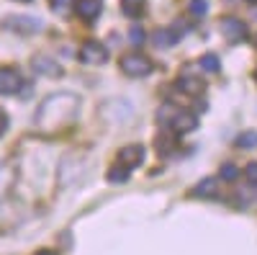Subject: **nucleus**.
<instances>
[{
  "label": "nucleus",
  "instance_id": "f257e3e1",
  "mask_svg": "<svg viewBox=\"0 0 257 255\" xmlns=\"http://www.w3.org/2000/svg\"><path fill=\"white\" fill-rule=\"evenodd\" d=\"M77 111H80V98L75 93H67V91L52 93L39 106L34 126L41 134H57L62 129H67V126L77 119Z\"/></svg>",
  "mask_w": 257,
  "mask_h": 255
},
{
  "label": "nucleus",
  "instance_id": "f03ea898",
  "mask_svg": "<svg viewBox=\"0 0 257 255\" xmlns=\"http://www.w3.org/2000/svg\"><path fill=\"white\" fill-rule=\"evenodd\" d=\"M121 70L128 77H147L152 72V62H149L144 54H123L121 57Z\"/></svg>",
  "mask_w": 257,
  "mask_h": 255
},
{
  "label": "nucleus",
  "instance_id": "7ed1b4c3",
  "mask_svg": "<svg viewBox=\"0 0 257 255\" xmlns=\"http://www.w3.org/2000/svg\"><path fill=\"white\" fill-rule=\"evenodd\" d=\"M80 59L85 62V65H105V62H108V49H105L100 41L90 39L80 47Z\"/></svg>",
  "mask_w": 257,
  "mask_h": 255
},
{
  "label": "nucleus",
  "instance_id": "20e7f679",
  "mask_svg": "<svg viewBox=\"0 0 257 255\" xmlns=\"http://www.w3.org/2000/svg\"><path fill=\"white\" fill-rule=\"evenodd\" d=\"M167 124L173 126V134H188L198 126V119L193 116L190 111H173V119H167Z\"/></svg>",
  "mask_w": 257,
  "mask_h": 255
},
{
  "label": "nucleus",
  "instance_id": "39448f33",
  "mask_svg": "<svg viewBox=\"0 0 257 255\" xmlns=\"http://www.w3.org/2000/svg\"><path fill=\"white\" fill-rule=\"evenodd\" d=\"M221 34L229 41H242V39H247V24L239 18L226 16V18H221Z\"/></svg>",
  "mask_w": 257,
  "mask_h": 255
},
{
  "label": "nucleus",
  "instance_id": "423d86ee",
  "mask_svg": "<svg viewBox=\"0 0 257 255\" xmlns=\"http://www.w3.org/2000/svg\"><path fill=\"white\" fill-rule=\"evenodd\" d=\"M21 85H24V80H21V75L13 67H0V96L16 93Z\"/></svg>",
  "mask_w": 257,
  "mask_h": 255
},
{
  "label": "nucleus",
  "instance_id": "0eeeda50",
  "mask_svg": "<svg viewBox=\"0 0 257 255\" xmlns=\"http://www.w3.org/2000/svg\"><path fill=\"white\" fill-rule=\"evenodd\" d=\"M118 162L126 165L128 170L142 165L144 162V147L142 144H128V147H123V150H118Z\"/></svg>",
  "mask_w": 257,
  "mask_h": 255
},
{
  "label": "nucleus",
  "instance_id": "6e6552de",
  "mask_svg": "<svg viewBox=\"0 0 257 255\" xmlns=\"http://www.w3.org/2000/svg\"><path fill=\"white\" fill-rule=\"evenodd\" d=\"M100 8H103L100 0H77V3H75V13L82 21H95L98 13H100Z\"/></svg>",
  "mask_w": 257,
  "mask_h": 255
},
{
  "label": "nucleus",
  "instance_id": "1a4fd4ad",
  "mask_svg": "<svg viewBox=\"0 0 257 255\" xmlns=\"http://www.w3.org/2000/svg\"><path fill=\"white\" fill-rule=\"evenodd\" d=\"M216 194H219L216 178H203L201 183H196V188H190V196L196 199H216Z\"/></svg>",
  "mask_w": 257,
  "mask_h": 255
},
{
  "label": "nucleus",
  "instance_id": "9d476101",
  "mask_svg": "<svg viewBox=\"0 0 257 255\" xmlns=\"http://www.w3.org/2000/svg\"><path fill=\"white\" fill-rule=\"evenodd\" d=\"M34 70L36 72H41V75H49V77H59L62 75V65H57L54 59H49V57H34Z\"/></svg>",
  "mask_w": 257,
  "mask_h": 255
},
{
  "label": "nucleus",
  "instance_id": "9b49d317",
  "mask_svg": "<svg viewBox=\"0 0 257 255\" xmlns=\"http://www.w3.org/2000/svg\"><path fill=\"white\" fill-rule=\"evenodd\" d=\"M6 29H21V31H39L41 21L31 18V16H13L11 21H6Z\"/></svg>",
  "mask_w": 257,
  "mask_h": 255
},
{
  "label": "nucleus",
  "instance_id": "f8f14e48",
  "mask_svg": "<svg viewBox=\"0 0 257 255\" xmlns=\"http://www.w3.org/2000/svg\"><path fill=\"white\" fill-rule=\"evenodd\" d=\"M178 88H180L183 93H188V96H196V93H203L206 82H203L201 77H188V75H183V77L178 80Z\"/></svg>",
  "mask_w": 257,
  "mask_h": 255
},
{
  "label": "nucleus",
  "instance_id": "ddd939ff",
  "mask_svg": "<svg viewBox=\"0 0 257 255\" xmlns=\"http://www.w3.org/2000/svg\"><path fill=\"white\" fill-rule=\"evenodd\" d=\"M105 178H108V183L121 186V183H126V181H128V167H126V165H121V162H116L113 167H108Z\"/></svg>",
  "mask_w": 257,
  "mask_h": 255
},
{
  "label": "nucleus",
  "instance_id": "4468645a",
  "mask_svg": "<svg viewBox=\"0 0 257 255\" xmlns=\"http://www.w3.org/2000/svg\"><path fill=\"white\" fill-rule=\"evenodd\" d=\"M144 8H147L144 0H121V11H123L128 18H139V16L144 13Z\"/></svg>",
  "mask_w": 257,
  "mask_h": 255
},
{
  "label": "nucleus",
  "instance_id": "2eb2a0df",
  "mask_svg": "<svg viewBox=\"0 0 257 255\" xmlns=\"http://www.w3.org/2000/svg\"><path fill=\"white\" fill-rule=\"evenodd\" d=\"M175 41H178V34L175 31H170V29H160V31H155V44L157 47H173L175 44Z\"/></svg>",
  "mask_w": 257,
  "mask_h": 255
},
{
  "label": "nucleus",
  "instance_id": "dca6fc26",
  "mask_svg": "<svg viewBox=\"0 0 257 255\" xmlns=\"http://www.w3.org/2000/svg\"><path fill=\"white\" fill-rule=\"evenodd\" d=\"M11 183H13V170L8 165H0V199L11 191Z\"/></svg>",
  "mask_w": 257,
  "mask_h": 255
},
{
  "label": "nucleus",
  "instance_id": "f3484780",
  "mask_svg": "<svg viewBox=\"0 0 257 255\" xmlns=\"http://www.w3.org/2000/svg\"><path fill=\"white\" fill-rule=\"evenodd\" d=\"M201 67H203L206 72H219V70H221V59H219V54H213V52L203 54V57H201Z\"/></svg>",
  "mask_w": 257,
  "mask_h": 255
},
{
  "label": "nucleus",
  "instance_id": "a211bd4d",
  "mask_svg": "<svg viewBox=\"0 0 257 255\" xmlns=\"http://www.w3.org/2000/svg\"><path fill=\"white\" fill-rule=\"evenodd\" d=\"M219 178H221V181H229V183H237V178H239V167L234 165V162H224L221 170H219Z\"/></svg>",
  "mask_w": 257,
  "mask_h": 255
},
{
  "label": "nucleus",
  "instance_id": "6ab92c4d",
  "mask_svg": "<svg viewBox=\"0 0 257 255\" xmlns=\"http://www.w3.org/2000/svg\"><path fill=\"white\" fill-rule=\"evenodd\" d=\"M237 147H242V150H252V147H257V132H242L237 137Z\"/></svg>",
  "mask_w": 257,
  "mask_h": 255
},
{
  "label": "nucleus",
  "instance_id": "aec40b11",
  "mask_svg": "<svg viewBox=\"0 0 257 255\" xmlns=\"http://www.w3.org/2000/svg\"><path fill=\"white\" fill-rule=\"evenodd\" d=\"M128 36H132L128 41H132L134 47H142V44H144V29H142L139 24H137V26H132V31H128Z\"/></svg>",
  "mask_w": 257,
  "mask_h": 255
},
{
  "label": "nucleus",
  "instance_id": "412c9836",
  "mask_svg": "<svg viewBox=\"0 0 257 255\" xmlns=\"http://www.w3.org/2000/svg\"><path fill=\"white\" fill-rule=\"evenodd\" d=\"M72 6V0H52V11L54 13H59V16H64L67 13V8Z\"/></svg>",
  "mask_w": 257,
  "mask_h": 255
},
{
  "label": "nucleus",
  "instance_id": "4be33fe9",
  "mask_svg": "<svg viewBox=\"0 0 257 255\" xmlns=\"http://www.w3.org/2000/svg\"><path fill=\"white\" fill-rule=\"evenodd\" d=\"M206 11H208L206 0H193V3H190V13H193V16H203Z\"/></svg>",
  "mask_w": 257,
  "mask_h": 255
},
{
  "label": "nucleus",
  "instance_id": "5701e85b",
  "mask_svg": "<svg viewBox=\"0 0 257 255\" xmlns=\"http://www.w3.org/2000/svg\"><path fill=\"white\" fill-rule=\"evenodd\" d=\"M244 176H247V181H249L252 186H257V162H249V165L244 167Z\"/></svg>",
  "mask_w": 257,
  "mask_h": 255
},
{
  "label": "nucleus",
  "instance_id": "b1692460",
  "mask_svg": "<svg viewBox=\"0 0 257 255\" xmlns=\"http://www.w3.org/2000/svg\"><path fill=\"white\" fill-rule=\"evenodd\" d=\"M6 129H8V116H6V111L0 109V137L6 134Z\"/></svg>",
  "mask_w": 257,
  "mask_h": 255
},
{
  "label": "nucleus",
  "instance_id": "393cba45",
  "mask_svg": "<svg viewBox=\"0 0 257 255\" xmlns=\"http://www.w3.org/2000/svg\"><path fill=\"white\" fill-rule=\"evenodd\" d=\"M36 255H54V252H52V250H39Z\"/></svg>",
  "mask_w": 257,
  "mask_h": 255
},
{
  "label": "nucleus",
  "instance_id": "a878e982",
  "mask_svg": "<svg viewBox=\"0 0 257 255\" xmlns=\"http://www.w3.org/2000/svg\"><path fill=\"white\" fill-rule=\"evenodd\" d=\"M21 3H29V0H21Z\"/></svg>",
  "mask_w": 257,
  "mask_h": 255
},
{
  "label": "nucleus",
  "instance_id": "bb28decb",
  "mask_svg": "<svg viewBox=\"0 0 257 255\" xmlns=\"http://www.w3.org/2000/svg\"><path fill=\"white\" fill-rule=\"evenodd\" d=\"M249 3H257V0H249Z\"/></svg>",
  "mask_w": 257,
  "mask_h": 255
},
{
  "label": "nucleus",
  "instance_id": "cd10ccee",
  "mask_svg": "<svg viewBox=\"0 0 257 255\" xmlns=\"http://www.w3.org/2000/svg\"><path fill=\"white\" fill-rule=\"evenodd\" d=\"M254 44H257V39H254Z\"/></svg>",
  "mask_w": 257,
  "mask_h": 255
},
{
  "label": "nucleus",
  "instance_id": "c85d7f7f",
  "mask_svg": "<svg viewBox=\"0 0 257 255\" xmlns=\"http://www.w3.org/2000/svg\"><path fill=\"white\" fill-rule=\"evenodd\" d=\"M254 77H257V72H254Z\"/></svg>",
  "mask_w": 257,
  "mask_h": 255
}]
</instances>
